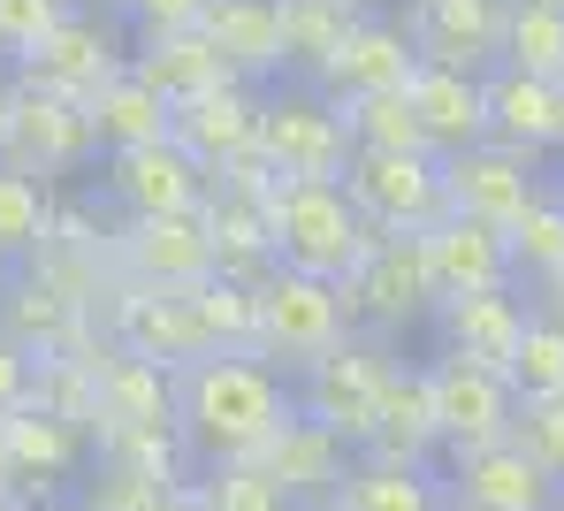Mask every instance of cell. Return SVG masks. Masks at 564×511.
<instances>
[{
	"mask_svg": "<svg viewBox=\"0 0 564 511\" xmlns=\"http://www.w3.org/2000/svg\"><path fill=\"white\" fill-rule=\"evenodd\" d=\"M297 420V390L260 351H206L176 374V435L191 466H245Z\"/></svg>",
	"mask_w": 564,
	"mask_h": 511,
	"instance_id": "cell-1",
	"label": "cell"
},
{
	"mask_svg": "<svg viewBox=\"0 0 564 511\" xmlns=\"http://www.w3.org/2000/svg\"><path fill=\"white\" fill-rule=\"evenodd\" d=\"M268 237H275V268L321 275V283H344L375 252V229L344 184H275L268 192Z\"/></svg>",
	"mask_w": 564,
	"mask_h": 511,
	"instance_id": "cell-2",
	"label": "cell"
},
{
	"mask_svg": "<svg viewBox=\"0 0 564 511\" xmlns=\"http://www.w3.org/2000/svg\"><path fill=\"white\" fill-rule=\"evenodd\" d=\"M260 168L275 184H344V168H351L344 107L290 77L268 85L260 93Z\"/></svg>",
	"mask_w": 564,
	"mask_h": 511,
	"instance_id": "cell-3",
	"label": "cell"
},
{
	"mask_svg": "<svg viewBox=\"0 0 564 511\" xmlns=\"http://www.w3.org/2000/svg\"><path fill=\"white\" fill-rule=\"evenodd\" d=\"M389 367H397V359H389L381 336H344L336 351H321V359H305V367L290 374L297 412H305L313 427H328L344 450H367V443H375V420H381Z\"/></svg>",
	"mask_w": 564,
	"mask_h": 511,
	"instance_id": "cell-4",
	"label": "cell"
},
{
	"mask_svg": "<svg viewBox=\"0 0 564 511\" xmlns=\"http://www.w3.org/2000/svg\"><path fill=\"white\" fill-rule=\"evenodd\" d=\"M252 306H260V359H275L282 374H297L305 359H321L351 336L344 283H321V275H297V268H268L252 283Z\"/></svg>",
	"mask_w": 564,
	"mask_h": 511,
	"instance_id": "cell-5",
	"label": "cell"
},
{
	"mask_svg": "<svg viewBox=\"0 0 564 511\" xmlns=\"http://www.w3.org/2000/svg\"><path fill=\"white\" fill-rule=\"evenodd\" d=\"M344 192L367 214L375 237H427L451 206H443V161L435 153H351Z\"/></svg>",
	"mask_w": 564,
	"mask_h": 511,
	"instance_id": "cell-6",
	"label": "cell"
},
{
	"mask_svg": "<svg viewBox=\"0 0 564 511\" xmlns=\"http://www.w3.org/2000/svg\"><path fill=\"white\" fill-rule=\"evenodd\" d=\"M122 69H130V39L115 31V15L69 8V15L39 39V54H23V62H15V85L85 107L99 85H107V77H122Z\"/></svg>",
	"mask_w": 564,
	"mask_h": 511,
	"instance_id": "cell-7",
	"label": "cell"
},
{
	"mask_svg": "<svg viewBox=\"0 0 564 511\" xmlns=\"http://www.w3.org/2000/svg\"><path fill=\"white\" fill-rule=\"evenodd\" d=\"M427 405H435L443 450H480V443H503V435H511L519 390H511V374L443 351V359H427Z\"/></svg>",
	"mask_w": 564,
	"mask_h": 511,
	"instance_id": "cell-8",
	"label": "cell"
},
{
	"mask_svg": "<svg viewBox=\"0 0 564 511\" xmlns=\"http://www.w3.org/2000/svg\"><path fill=\"white\" fill-rule=\"evenodd\" d=\"M344 306L351 320H367L375 336H397L412 320L443 306L435 298V275H427V244L420 237H375V252L344 275Z\"/></svg>",
	"mask_w": 564,
	"mask_h": 511,
	"instance_id": "cell-9",
	"label": "cell"
},
{
	"mask_svg": "<svg viewBox=\"0 0 564 511\" xmlns=\"http://www.w3.org/2000/svg\"><path fill=\"white\" fill-rule=\"evenodd\" d=\"M534 199H550V184H542V161L519 153V145H496L488 138V145H466V153L443 161V206L466 214V221L511 229Z\"/></svg>",
	"mask_w": 564,
	"mask_h": 511,
	"instance_id": "cell-10",
	"label": "cell"
},
{
	"mask_svg": "<svg viewBox=\"0 0 564 511\" xmlns=\"http://www.w3.org/2000/svg\"><path fill=\"white\" fill-rule=\"evenodd\" d=\"M0 458H8V504L46 511V504H62V489L85 466V427L54 420L46 405H23L0 420Z\"/></svg>",
	"mask_w": 564,
	"mask_h": 511,
	"instance_id": "cell-11",
	"label": "cell"
},
{
	"mask_svg": "<svg viewBox=\"0 0 564 511\" xmlns=\"http://www.w3.org/2000/svg\"><path fill=\"white\" fill-rule=\"evenodd\" d=\"M107 199L122 206V221L206 214V199H214V176L191 161L176 138H161V145H138V153H115V161H107Z\"/></svg>",
	"mask_w": 564,
	"mask_h": 511,
	"instance_id": "cell-12",
	"label": "cell"
},
{
	"mask_svg": "<svg viewBox=\"0 0 564 511\" xmlns=\"http://www.w3.org/2000/svg\"><path fill=\"white\" fill-rule=\"evenodd\" d=\"M443 497H451V511H550L557 481L503 435V443H480V450H451Z\"/></svg>",
	"mask_w": 564,
	"mask_h": 511,
	"instance_id": "cell-13",
	"label": "cell"
},
{
	"mask_svg": "<svg viewBox=\"0 0 564 511\" xmlns=\"http://www.w3.org/2000/svg\"><path fill=\"white\" fill-rule=\"evenodd\" d=\"M412 69H420V46H412L404 23H389V15H351V31H344L336 62L313 77V93L351 107V100H375V93H404Z\"/></svg>",
	"mask_w": 564,
	"mask_h": 511,
	"instance_id": "cell-14",
	"label": "cell"
},
{
	"mask_svg": "<svg viewBox=\"0 0 564 511\" xmlns=\"http://www.w3.org/2000/svg\"><path fill=\"white\" fill-rule=\"evenodd\" d=\"M122 268L138 275V291H198L214 283V237L206 214H169V221H122Z\"/></svg>",
	"mask_w": 564,
	"mask_h": 511,
	"instance_id": "cell-15",
	"label": "cell"
},
{
	"mask_svg": "<svg viewBox=\"0 0 564 511\" xmlns=\"http://www.w3.org/2000/svg\"><path fill=\"white\" fill-rule=\"evenodd\" d=\"M412 46L435 69H466L488 77L503 54V0H412Z\"/></svg>",
	"mask_w": 564,
	"mask_h": 511,
	"instance_id": "cell-16",
	"label": "cell"
},
{
	"mask_svg": "<svg viewBox=\"0 0 564 511\" xmlns=\"http://www.w3.org/2000/svg\"><path fill=\"white\" fill-rule=\"evenodd\" d=\"M176 145H184L206 176L252 161V153H260V85H237V77H229V85L184 100L176 107Z\"/></svg>",
	"mask_w": 564,
	"mask_h": 511,
	"instance_id": "cell-17",
	"label": "cell"
},
{
	"mask_svg": "<svg viewBox=\"0 0 564 511\" xmlns=\"http://www.w3.org/2000/svg\"><path fill=\"white\" fill-rule=\"evenodd\" d=\"M427 275H435V298H480V291H511L519 268H511V237L466 221V214H443L427 237Z\"/></svg>",
	"mask_w": 564,
	"mask_h": 511,
	"instance_id": "cell-18",
	"label": "cell"
},
{
	"mask_svg": "<svg viewBox=\"0 0 564 511\" xmlns=\"http://www.w3.org/2000/svg\"><path fill=\"white\" fill-rule=\"evenodd\" d=\"M85 153H99V145H93V122H85V107H77V100H54V93H31V85H15V100H8V138H0V161H15V168L46 176V168L85 161Z\"/></svg>",
	"mask_w": 564,
	"mask_h": 511,
	"instance_id": "cell-19",
	"label": "cell"
},
{
	"mask_svg": "<svg viewBox=\"0 0 564 511\" xmlns=\"http://www.w3.org/2000/svg\"><path fill=\"white\" fill-rule=\"evenodd\" d=\"M404 100H412V122H420V138H427L435 161H451L466 145H488V93H480V77L420 62L412 85H404Z\"/></svg>",
	"mask_w": 564,
	"mask_h": 511,
	"instance_id": "cell-20",
	"label": "cell"
},
{
	"mask_svg": "<svg viewBox=\"0 0 564 511\" xmlns=\"http://www.w3.org/2000/svg\"><path fill=\"white\" fill-rule=\"evenodd\" d=\"M351 458H359V450H344L328 427H313V420L297 412L275 443L260 450V474L282 481V497H290L297 511H328V504H336V489H344V474H351Z\"/></svg>",
	"mask_w": 564,
	"mask_h": 511,
	"instance_id": "cell-21",
	"label": "cell"
},
{
	"mask_svg": "<svg viewBox=\"0 0 564 511\" xmlns=\"http://www.w3.org/2000/svg\"><path fill=\"white\" fill-rule=\"evenodd\" d=\"M480 93H488V138H496V145H519V153H534V161L564 145V85L496 62V69L480 77Z\"/></svg>",
	"mask_w": 564,
	"mask_h": 511,
	"instance_id": "cell-22",
	"label": "cell"
},
{
	"mask_svg": "<svg viewBox=\"0 0 564 511\" xmlns=\"http://www.w3.org/2000/svg\"><path fill=\"white\" fill-rule=\"evenodd\" d=\"M198 31L237 85H282V0H206Z\"/></svg>",
	"mask_w": 564,
	"mask_h": 511,
	"instance_id": "cell-23",
	"label": "cell"
},
{
	"mask_svg": "<svg viewBox=\"0 0 564 511\" xmlns=\"http://www.w3.org/2000/svg\"><path fill=\"white\" fill-rule=\"evenodd\" d=\"M115 336H122L130 359H145L161 374H184L191 359H206V328H198L191 291H138L130 306L115 313Z\"/></svg>",
	"mask_w": 564,
	"mask_h": 511,
	"instance_id": "cell-24",
	"label": "cell"
},
{
	"mask_svg": "<svg viewBox=\"0 0 564 511\" xmlns=\"http://www.w3.org/2000/svg\"><path fill=\"white\" fill-rule=\"evenodd\" d=\"M435 320H443V351H458V359H480V367L511 374L519 336H527L534 306H527V298H519V283H511V291H480V298H443Z\"/></svg>",
	"mask_w": 564,
	"mask_h": 511,
	"instance_id": "cell-25",
	"label": "cell"
},
{
	"mask_svg": "<svg viewBox=\"0 0 564 511\" xmlns=\"http://www.w3.org/2000/svg\"><path fill=\"white\" fill-rule=\"evenodd\" d=\"M138 427H176V374L115 351L99 359V420L93 435H138Z\"/></svg>",
	"mask_w": 564,
	"mask_h": 511,
	"instance_id": "cell-26",
	"label": "cell"
},
{
	"mask_svg": "<svg viewBox=\"0 0 564 511\" xmlns=\"http://www.w3.org/2000/svg\"><path fill=\"white\" fill-rule=\"evenodd\" d=\"M85 122H93V145L115 161V153H138V145H161V138H176V107L161 100L153 85H138L130 69L122 77H107L93 100H85Z\"/></svg>",
	"mask_w": 564,
	"mask_h": 511,
	"instance_id": "cell-27",
	"label": "cell"
},
{
	"mask_svg": "<svg viewBox=\"0 0 564 511\" xmlns=\"http://www.w3.org/2000/svg\"><path fill=\"white\" fill-rule=\"evenodd\" d=\"M130 77L153 85L169 107H184L214 85H229V62L206 46V31H161V39H130Z\"/></svg>",
	"mask_w": 564,
	"mask_h": 511,
	"instance_id": "cell-28",
	"label": "cell"
},
{
	"mask_svg": "<svg viewBox=\"0 0 564 511\" xmlns=\"http://www.w3.org/2000/svg\"><path fill=\"white\" fill-rule=\"evenodd\" d=\"M336 511H451V497H443L435 466H404V458L359 450L344 489H336Z\"/></svg>",
	"mask_w": 564,
	"mask_h": 511,
	"instance_id": "cell-29",
	"label": "cell"
},
{
	"mask_svg": "<svg viewBox=\"0 0 564 511\" xmlns=\"http://www.w3.org/2000/svg\"><path fill=\"white\" fill-rule=\"evenodd\" d=\"M375 458H404V466H435L443 435H435V405H427V367H389L381 390V420H375Z\"/></svg>",
	"mask_w": 564,
	"mask_h": 511,
	"instance_id": "cell-30",
	"label": "cell"
},
{
	"mask_svg": "<svg viewBox=\"0 0 564 511\" xmlns=\"http://www.w3.org/2000/svg\"><path fill=\"white\" fill-rule=\"evenodd\" d=\"M46 237H54V192H46V176L0 161V268L39 260Z\"/></svg>",
	"mask_w": 564,
	"mask_h": 511,
	"instance_id": "cell-31",
	"label": "cell"
},
{
	"mask_svg": "<svg viewBox=\"0 0 564 511\" xmlns=\"http://www.w3.org/2000/svg\"><path fill=\"white\" fill-rule=\"evenodd\" d=\"M496 62L564 85V8H550V0H503V54Z\"/></svg>",
	"mask_w": 564,
	"mask_h": 511,
	"instance_id": "cell-32",
	"label": "cell"
},
{
	"mask_svg": "<svg viewBox=\"0 0 564 511\" xmlns=\"http://www.w3.org/2000/svg\"><path fill=\"white\" fill-rule=\"evenodd\" d=\"M344 31H351L344 8H328V0H282V77L290 85H313L336 62Z\"/></svg>",
	"mask_w": 564,
	"mask_h": 511,
	"instance_id": "cell-33",
	"label": "cell"
},
{
	"mask_svg": "<svg viewBox=\"0 0 564 511\" xmlns=\"http://www.w3.org/2000/svg\"><path fill=\"white\" fill-rule=\"evenodd\" d=\"M0 336L23 344L31 359H54V351L77 336V306H69L54 283H15V291L0 298Z\"/></svg>",
	"mask_w": 564,
	"mask_h": 511,
	"instance_id": "cell-34",
	"label": "cell"
},
{
	"mask_svg": "<svg viewBox=\"0 0 564 511\" xmlns=\"http://www.w3.org/2000/svg\"><path fill=\"white\" fill-rule=\"evenodd\" d=\"M191 306H198V328H206V351H260V306H252V283L214 275V283L191 291Z\"/></svg>",
	"mask_w": 564,
	"mask_h": 511,
	"instance_id": "cell-35",
	"label": "cell"
},
{
	"mask_svg": "<svg viewBox=\"0 0 564 511\" xmlns=\"http://www.w3.org/2000/svg\"><path fill=\"white\" fill-rule=\"evenodd\" d=\"M503 237H511V268H519V283H557V275H564V199H557V192L534 199Z\"/></svg>",
	"mask_w": 564,
	"mask_h": 511,
	"instance_id": "cell-36",
	"label": "cell"
},
{
	"mask_svg": "<svg viewBox=\"0 0 564 511\" xmlns=\"http://www.w3.org/2000/svg\"><path fill=\"white\" fill-rule=\"evenodd\" d=\"M344 130H351V153H427L420 122H412V100L404 93H375V100L344 107Z\"/></svg>",
	"mask_w": 564,
	"mask_h": 511,
	"instance_id": "cell-37",
	"label": "cell"
},
{
	"mask_svg": "<svg viewBox=\"0 0 564 511\" xmlns=\"http://www.w3.org/2000/svg\"><path fill=\"white\" fill-rule=\"evenodd\" d=\"M511 390H519V405H534V398H564V328L550 320V313L527 320L519 359H511Z\"/></svg>",
	"mask_w": 564,
	"mask_h": 511,
	"instance_id": "cell-38",
	"label": "cell"
},
{
	"mask_svg": "<svg viewBox=\"0 0 564 511\" xmlns=\"http://www.w3.org/2000/svg\"><path fill=\"white\" fill-rule=\"evenodd\" d=\"M198 504L206 511H297L282 497V481L260 474V458H245V466H198Z\"/></svg>",
	"mask_w": 564,
	"mask_h": 511,
	"instance_id": "cell-39",
	"label": "cell"
},
{
	"mask_svg": "<svg viewBox=\"0 0 564 511\" xmlns=\"http://www.w3.org/2000/svg\"><path fill=\"white\" fill-rule=\"evenodd\" d=\"M511 443H519V450H527V458L564 489V398H534V405H519Z\"/></svg>",
	"mask_w": 564,
	"mask_h": 511,
	"instance_id": "cell-40",
	"label": "cell"
},
{
	"mask_svg": "<svg viewBox=\"0 0 564 511\" xmlns=\"http://www.w3.org/2000/svg\"><path fill=\"white\" fill-rule=\"evenodd\" d=\"M69 8H77V0H0V62L39 54V39H46Z\"/></svg>",
	"mask_w": 564,
	"mask_h": 511,
	"instance_id": "cell-41",
	"label": "cell"
},
{
	"mask_svg": "<svg viewBox=\"0 0 564 511\" xmlns=\"http://www.w3.org/2000/svg\"><path fill=\"white\" fill-rule=\"evenodd\" d=\"M130 15V39H161V31H198L206 0H122Z\"/></svg>",
	"mask_w": 564,
	"mask_h": 511,
	"instance_id": "cell-42",
	"label": "cell"
},
{
	"mask_svg": "<svg viewBox=\"0 0 564 511\" xmlns=\"http://www.w3.org/2000/svg\"><path fill=\"white\" fill-rule=\"evenodd\" d=\"M31 398H39V359H31L23 344H8V336H0V420H8V412H23Z\"/></svg>",
	"mask_w": 564,
	"mask_h": 511,
	"instance_id": "cell-43",
	"label": "cell"
},
{
	"mask_svg": "<svg viewBox=\"0 0 564 511\" xmlns=\"http://www.w3.org/2000/svg\"><path fill=\"white\" fill-rule=\"evenodd\" d=\"M534 313H550V320L564 328V275H557V283H542V306H534Z\"/></svg>",
	"mask_w": 564,
	"mask_h": 511,
	"instance_id": "cell-44",
	"label": "cell"
},
{
	"mask_svg": "<svg viewBox=\"0 0 564 511\" xmlns=\"http://www.w3.org/2000/svg\"><path fill=\"white\" fill-rule=\"evenodd\" d=\"M328 8H344V15H375V0H328Z\"/></svg>",
	"mask_w": 564,
	"mask_h": 511,
	"instance_id": "cell-45",
	"label": "cell"
},
{
	"mask_svg": "<svg viewBox=\"0 0 564 511\" xmlns=\"http://www.w3.org/2000/svg\"><path fill=\"white\" fill-rule=\"evenodd\" d=\"M8 100H15V85L0 77V138H8Z\"/></svg>",
	"mask_w": 564,
	"mask_h": 511,
	"instance_id": "cell-46",
	"label": "cell"
},
{
	"mask_svg": "<svg viewBox=\"0 0 564 511\" xmlns=\"http://www.w3.org/2000/svg\"><path fill=\"white\" fill-rule=\"evenodd\" d=\"M46 511H93V504L85 497H62V504H46Z\"/></svg>",
	"mask_w": 564,
	"mask_h": 511,
	"instance_id": "cell-47",
	"label": "cell"
},
{
	"mask_svg": "<svg viewBox=\"0 0 564 511\" xmlns=\"http://www.w3.org/2000/svg\"><path fill=\"white\" fill-rule=\"evenodd\" d=\"M0 504H8V458H0Z\"/></svg>",
	"mask_w": 564,
	"mask_h": 511,
	"instance_id": "cell-48",
	"label": "cell"
},
{
	"mask_svg": "<svg viewBox=\"0 0 564 511\" xmlns=\"http://www.w3.org/2000/svg\"><path fill=\"white\" fill-rule=\"evenodd\" d=\"M550 511H564V489H557V504H550Z\"/></svg>",
	"mask_w": 564,
	"mask_h": 511,
	"instance_id": "cell-49",
	"label": "cell"
},
{
	"mask_svg": "<svg viewBox=\"0 0 564 511\" xmlns=\"http://www.w3.org/2000/svg\"><path fill=\"white\" fill-rule=\"evenodd\" d=\"M0 511H23V504H0Z\"/></svg>",
	"mask_w": 564,
	"mask_h": 511,
	"instance_id": "cell-50",
	"label": "cell"
},
{
	"mask_svg": "<svg viewBox=\"0 0 564 511\" xmlns=\"http://www.w3.org/2000/svg\"><path fill=\"white\" fill-rule=\"evenodd\" d=\"M550 8H564V0H550Z\"/></svg>",
	"mask_w": 564,
	"mask_h": 511,
	"instance_id": "cell-51",
	"label": "cell"
},
{
	"mask_svg": "<svg viewBox=\"0 0 564 511\" xmlns=\"http://www.w3.org/2000/svg\"><path fill=\"white\" fill-rule=\"evenodd\" d=\"M115 8H122V0H115Z\"/></svg>",
	"mask_w": 564,
	"mask_h": 511,
	"instance_id": "cell-52",
	"label": "cell"
},
{
	"mask_svg": "<svg viewBox=\"0 0 564 511\" xmlns=\"http://www.w3.org/2000/svg\"><path fill=\"white\" fill-rule=\"evenodd\" d=\"M557 199H564V192H557Z\"/></svg>",
	"mask_w": 564,
	"mask_h": 511,
	"instance_id": "cell-53",
	"label": "cell"
},
{
	"mask_svg": "<svg viewBox=\"0 0 564 511\" xmlns=\"http://www.w3.org/2000/svg\"><path fill=\"white\" fill-rule=\"evenodd\" d=\"M328 511H336V504H328Z\"/></svg>",
	"mask_w": 564,
	"mask_h": 511,
	"instance_id": "cell-54",
	"label": "cell"
}]
</instances>
